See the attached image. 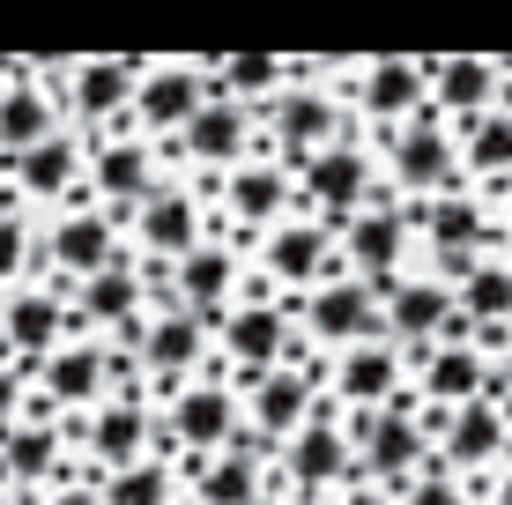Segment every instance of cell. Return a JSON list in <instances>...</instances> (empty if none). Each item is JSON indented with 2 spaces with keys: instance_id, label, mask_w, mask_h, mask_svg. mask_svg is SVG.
<instances>
[{
  "instance_id": "obj_7",
  "label": "cell",
  "mask_w": 512,
  "mask_h": 505,
  "mask_svg": "<svg viewBox=\"0 0 512 505\" xmlns=\"http://www.w3.org/2000/svg\"><path fill=\"white\" fill-rule=\"evenodd\" d=\"M141 75H149L141 52H90V60H75L52 90H60V112L67 119H82L90 134H112V127H134Z\"/></svg>"
},
{
  "instance_id": "obj_13",
  "label": "cell",
  "mask_w": 512,
  "mask_h": 505,
  "mask_svg": "<svg viewBox=\"0 0 512 505\" xmlns=\"http://www.w3.org/2000/svg\"><path fill=\"white\" fill-rule=\"evenodd\" d=\"M60 342H75V305H60V290L52 283H23L0 298V357L23 364L30 379H38V364L60 350Z\"/></svg>"
},
{
  "instance_id": "obj_12",
  "label": "cell",
  "mask_w": 512,
  "mask_h": 505,
  "mask_svg": "<svg viewBox=\"0 0 512 505\" xmlns=\"http://www.w3.org/2000/svg\"><path fill=\"white\" fill-rule=\"evenodd\" d=\"M164 156H186L201 171V186H216V179H231L245 156H260V112H245L231 97H208L179 142H164Z\"/></svg>"
},
{
  "instance_id": "obj_42",
  "label": "cell",
  "mask_w": 512,
  "mask_h": 505,
  "mask_svg": "<svg viewBox=\"0 0 512 505\" xmlns=\"http://www.w3.org/2000/svg\"><path fill=\"white\" fill-rule=\"evenodd\" d=\"M260 505H297V498H290V491H268V498H260Z\"/></svg>"
},
{
  "instance_id": "obj_9",
  "label": "cell",
  "mask_w": 512,
  "mask_h": 505,
  "mask_svg": "<svg viewBox=\"0 0 512 505\" xmlns=\"http://www.w3.org/2000/svg\"><path fill=\"white\" fill-rule=\"evenodd\" d=\"M67 439H82V454H90V476H119V468H134V461H149L156 454V439H164V416H156L149 394H112L104 409L90 416H75L67 424Z\"/></svg>"
},
{
  "instance_id": "obj_25",
  "label": "cell",
  "mask_w": 512,
  "mask_h": 505,
  "mask_svg": "<svg viewBox=\"0 0 512 505\" xmlns=\"http://www.w3.org/2000/svg\"><path fill=\"white\" fill-rule=\"evenodd\" d=\"M0 171H8L30 201H82V194H90V142H82L75 127H60L52 142L8 156Z\"/></svg>"
},
{
  "instance_id": "obj_27",
  "label": "cell",
  "mask_w": 512,
  "mask_h": 505,
  "mask_svg": "<svg viewBox=\"0 0 512 505\" xmlns=\"http://www.w3.org/2000/svg\"><path fill=\"white\" fill-rule=\"evenodd\" d=\"M156 305V268H141V260L127 253L119 268L90 275V283H75V327H134L141 312Z\"/></svg>"
},
{
  "instance_id": "obj_40",
  "label": "cell",
  "mask_w": 512,
  "mask_h": 505,
  "mask_svg": "<svg viewBox=\"0 0 512 505\" xmlns=\"http://www.w3.org/2000/svg\"><path fill=\"white\" fill-rule=\"evenodd\" d=\"M334 505H401V498H394V491H379V483H364V476H357V483H342V498H334Z\"/></svg>"
},
{
  "instance_id": "obj_6",
  "label": "cell",
  "mask_w": 512,
  "mask_h": 505,
  "mask_svg": "<svg viewBox=\"0 0 512 505\" xmlns=\"http://www.w3.org/2000/svg\"><path fill=\"white\" fill-rule=\"evenodd\" d=\"M334 238H342V268L357 275V283H372V290H379V305H386V290L401 283V260H409V238H416L409 201H401L394 186H379V194L364 201Z\"/></svg>"
},
{
  "instance_id": "obj_30",
  "label": "cell",
  "mask_w": 512,
  "mask_h": 505,
  "mask_svg": "<svg viewBox=\"0 0 512 505\" xmlns=\"http://www.w3.org/2000/svg\"><path fill=\"white\" fill-rule=\"evenodd\" d=\"M453 142H461V171H468L475 194H512V104L461 119Z\"/></svg>"
},
{
  "instance_id": "obj_14",
  "label": "cell",
  "mask_w": 512,
  "mask_h": 505,
  "mask_svg": "<svg viewBox=\"0 0 512 505\" xmlns=\"http://www.w3.org/2000/svg\"><path fill=\"white\" fill-rule=\"evenodd\" d=\"M127 231H134V260H141V268H171V260H186V253L208 238V208H201L193 186L164 179V186H156V194L127 216Z\"/></svg>"
},
{
  "instance_id": "obj_39",
  "label": "cell",
  "mask_w": 512,
  "mask_h": 505,
  "mask_svg": "<svg viewBox=\"0 0 512 505\" xmlns=\"http://www.w3.org/2000/svg\"><path fill=\"white\" fill-rule=\"evenodd\" d=\"M468 491L483 498V505H512V461L498 468V476H468Z\"/></svg>"
},
{
  "instance_id": "obj_3",
  "label": "cell",
  "mask_w": 512,
  "mask_h": 505,
  "mask_svg": "<svg viewBox=\"0 0 512 505\" xmlns=\"http://www.w3.org/2000/svg\"><path fill=\"white\" fill-rule=\"evenodd\" d=\"M38 260H45L52 290H75V283H90V275L119 268V260H127V246H119V216H112V208H97L90 194L67 201L60 216L38 231Z\"/></svg>"
},
{
  "instance_id": "obj_34",
  "label": "cell",
  "mask_w": 512,
  "mask_h": 505,
  "mask_svg": "<svg viewBox=\"0 0 512 505\" xmlns=\"http://www.w3.org/2000/svg\"><path fill=\"white\" fill-rule=\"evenodd\" d=\"M104 505H179V461L149 454L119 476H104Z\"/></svg>"
},
{
  "instance_id": "obj_22",
  "label": "cell",
  "mask_w": 512,
  "mask_h": 505,
  "mask_svg": "<svg viewBox=\"0 0 512 505\" xmlns=\"http://www.w3.org/2000/svg\"><path fill=\"white\" fill-rule=\"evenodd\" d=\"M327 387H334V402L342 409H394V402H409L416 394V379H409V364H401L394 342H357V350H342L327 364Z\"/></svg>"
},
{
  "instance_id": "obj_43",
  "label": "cell",
  "mask_w": 512,
  "mask_h": 505,
  "mask_svg": "<svg viewBox=\"0 0 512 505\" xmlns=\"http://www.w3.org/2000/svg\"><path fill=\"white\" fill-rule=\"evenodd\" d=\"M505 238H512V194H505Z\"/></svg>"
},
{
  "instance_id": "obj_16",
  "label": "cell",
  "mask_w": 512,
  "mask_h": 505,
  "mask_svg": "<svg viewBox=\"0 0 512 505\" xmlns=\"http://www.w3.org/2000/svg\"><path fill=\"white\" fill-rule=\"evenodd\" d=\"M260 268H268V283L282 298H305V290H320L327 275H342V238H334V223H320V216H290V223L268 231Z\"/></svg>"
},
{
  "instance_id": "obj_8",
  "label": "cell",
  "mask_w": 512,
  "mask_h": 505,
  "mask_svg": "<svg viewBox=\"0 0 512 505\" xmlns=\"http://www.w3.org/2000/svg\"><path fill=\"white\" fill-rule=\"evenodd\" d=\"M386 171H394V194L401 201H438V194H461L468 171H461V142L438 112L409 119V127L386 134Z\"/></svg>"
},
{
  "instance_id": "obj_10",
  "label": "cell",
  "mask_w": 512,
  "mask_h": 505,
  "mask_svg": "<svg viewBox=\"0 0 512 505\" xmlns=\"http://www.w3.org/2000/svg\"><path fill=\"white\" fill-rule=\"evenodd\" d=\"M164 186V149L141 142L134 127H112V134H90V201L112 208L119 231H127V216L141 201Z\"/></svg>"
},
{
  "instance_id": "obj_46",
  "label": "cell",
  "mask_w": 512,
  "mask_h": 505,
  "mask_svg": "<svg viewBox=\"0 0 512 505\" xmlns=\"http://www.w3.org/2000/svg\"><path fill=\"white\" fill-rule=\"evenodd\" d=\"M0 505H8V483H0Z\"/></svg>"
},
{
  "instance_id": "obj_21",
  "label": "cell",
  "mask_w": 512,
  "mask_h": 505,
  "mask_svg": "<svg viewBox=\"0 0 512 505\" xmlns=\"http://www.w3.org/2000/svg\"><path fill=\"white\" fill-rule=\"evenodd\" d=\"M372 194H379V179H372V156H364L357 134H342L334 149H320L305 171H297V201H312V216L334 223V231H342Z\"/></svg>"
},
{
  "instance_id": "obj_17",
  "label": "cell",
  "mask_w": 512,
  "mask_h": 505,
  "mask_svg": "<svg viewBox=\"0 0 512 505\" xmlns=\"http://www.w3.org/2000/svg\"><path fill=\"white\" fill-rule=\"evenodd\" d=\"M245 238H201L186 260H171L164 268V290L156 298H171V305H186V312H201L208 327L223 320V312L238 305V283H245V260H238Z\"/></svg>"
},
{
  "instance_id": "obj_23",
  "label": "cell",
  "mask_w": 512,
  "mask_h": 505,
  "mask_svg": "<svg viewBox=\"0 0 512 505\" xmlns=\"http://www.w3.org/2000/svg\"><path fill=\"white\" fill-rule=\"evenodd\" d=\"M38 402L45 409H67V416H90L112 402V350L104 342H60L45 364H38Z\"/></svg>"
},
{
  "instance_id": "obj_37",
  "label": "cell",
  "mask_w": 512,
  "mask_h": 505,
  "mask_svg": "<svg viewBox=\"0 0 512 505\" xmlns=\"http://www.w3.org/2000/svg\"><path fill=\"white\" fill-rule=\"evenodd\" d=\"M38 505H104V483L97 476H60L52 491H38Z\"/></svg>"
},
{
  "instance_id": "obj_45",
  "label": "cell",
  "mask_w": 512,
  "mask_h": 505,
  "mask_svg": "<svg viewBox=\"0 0 512 505\" xmlns=\"http://www.w3.org/2000/svg\"><path fill=\"white\" fill-rule=\"evenodd\" d=\"M0 208H15V201H8V186H0Z\"/></svg>"
},
{
  "instance_id": "obj_26",
  "label": "cell",
  "mask_w": 512,
  "mask_h": 505,
  "mask_svg": "<svg viewBox=\"0 0 512 505\" xmlns=\"http://www.w3.org/2000/svg\"><path fill=\"white\" fill-rule=\"evenodd\" d=\"M409 223L423 231L431 260H483V246H490V208L475 186L438 194V201H409Z\"/></svg>"
},
{
  "instance_id": "obj_35",
  "label": "cell",
  "mask_w": 512,
  "mask_h": 505,
  "mask_svg": "<svg viewBox=\"0 0 512 505\" xmlns=\"http://www.w3.org/2000/svg\"><path fill=\"white\" fill-rule=\"evenodd\" d=\"M401 505H475V491H468L461 476H453L446 461H431V468H423V476L409 483V491H401Z\"/></svg>"
},
{
  "instance_id": "obj_33",
  "label": "cell",
  "mask_w": 512,
  "mask_h": 505,
  "mask_svg": "<svg viewBox=\"0 0 512 505\" xmlns=\"http://www.w3.org/2000/svg\"><path fill=\"white\" fill-rule=\"evenodd\" d=\"M461 298V312L475 327H512V260H498V253H483L468 268V283L453 290Z\"/></svg>"
},
{
  "instance_id": "obj_5",
  "label": "cell",
  "mask_w": 512,
  "mask_h": 505,
  "mask_svg": "<svg viewBox=\"0 0 512 505\" xmlns=\"http://www.w3.org/2000/svg\"><path fill=\"white\" fill-rule=\"evenodd\" d=\"M342 483H357V439H349L342 409L320 402L305 424L290 431V439H282V454H275V491L312 498V491H342Z\"/></svg>"
},
{
  "instance_id": "obj_32",
  "label": "cell",
  "mask_w": 512,
  "mask_h": 505,
  "mask_svg": "<svg viewBox=\"0 0 512 505\" xmlns=\"http://www.w3.org/2000/svg\"><path fill=\"white\" fill-rule=\"evenodd\" d=\"M208 75H216V97L245 104V112H268L297 82V60H282V52H223V60H208Z\"/></svg>"
},
{
  "instance_id": "obj_1",
  "label": "cell",
  "mask_w": 512,
  "mask_h": 505,
  "mask_svg": "<svg viewBox=\"0 0 512 505\" xmlns=\"http://www.w3.org/2000/svg\"><path fill=\"white\" fill-rule=\"evenodd\" d=\"M297 357H305V342H297V320H290V305H282L275 290H245L216 320V364H223L231 387H253L260 372L297 364Z\"/></svg>"
},
{
  "instance_id": "obj_29",
  "label": "cell",
  "mask_w": 512,
  "mask_h": 505,
  "mask_svg": "<svg viewBox=\"0 0 512 505\" xmlns=\"http://www.w3.org/2000/svg\"><path fill=\"white\" fill-rule=\"evenodd\" d=\"M386 342L394 350H416V342H438L446 335V320L461 312V298H453L438 275H401L394 290H386Z\"/></svg>"
},
{
  "instance_id": "obj_24",
  "label": "cell",
  "mask_w": 512,
  "mask_h": 505,
  "mask_svg": "<svg viewBox=\"0 0 512 505\" xmlns=\"http://www.w3.org/2000/svg\"><path fill=\"white\" fill-rule=\"evenodd\" d=\"M60 476H75V468H67V431H60V416L30 409L23 424L0 431V483H15V491H52Z\"/></svg>"
},
{
  "instance_id": "obj_15",
  "label": "cell",
  "mask_w": 512,
  "mask_h": 505,
  "mask_svg": "<svg viewBox=\"0 0 512 505\" xmlns=\"http://www.w3.org/2000/svg\"><path fill=\"white\" fill-rule=\"evenodd\" d=\"M320 387H327V364L320 357H297V364H275V372H260L253 387H238L245 402V424L260 431V439L282 454V439H290L297 424H305L312 409H320Z\"/></svg>"
},
{
  "instance_id": "obj_41",
  "label": "cell",
  "mask_w": 512,
  "mask_h": 505,
  "mask_svg": "<svg viewBox=\"0 0 512 505\" xmlns=\"http://www.w3.org/2000/svg\"><path fill=\"white\" fill-rule=\"evenodd\" d=\"M15 82H23V60H8V52H0V90H15Z\"/></svg>"
},
{
  "instance_id": "obj_28",
  "label": "cell",
  "mask_w": 512,
  "mask_h": 505,
  "mask_svg": "<svg viewBox=\"0 0 512 505\" xmlns=\"http://www.w3.org/2000/svg\"><path fill=\"white\" fill-rule=\"evenodd\" d=\"M505 60H475V52H453V60H431V112L446 127H461L475 112H498L505 104Z\"/></svg>"
},
{
  "instance_id": "obj_2",
  "label": "cell",
  "mask_w": 512,
  "mask_h": 505,
  "mask_svg": "<svg viewBox=\"0 0 512 505\" xmlns=\"http://www.w3.org/2000/svg\"><path fill=\"white\" fill-rule=\"evenodd\" d=\"M282 298V290H275ZM290 305V320H297V342H305V357L312 350H327V364L342 357V350H357V342H379L386 335V312H379V290L372 283H357V275H327L320 290H305V298H282Z\"/></svg>"
},
{
  "instance_id": "obj_38",
  "label": "cell",
  "mask_w": 512,
  "mask_h": 505,
  "mask_svg": "<svg viewBox=\"0 0 512 505\" xmlns=\"http://www.w3.org/2000/svg\"><path fill=\"white\" fill-rule=\"evenodd\" d=\"M23 364H0V431H8V424H23V416H30V402H23Z\"/></svg>"
},
{
  "instance_id": "obj_31",
  "label": "cell",
  "mask_w": 512,
  "mask_h": 505,
  "mask_svg": "<svg viewBox=\"0 0 512 505\" xmlns=\"http://www.w3.org/2000/svg\"><path fill=\"white\" fill-rule=\"evenodd\" d=\"M60 90H52V82H38L23 67V82H15V90H0V164H8V156H23V149H38V142H52V134H60Z\"/></svg>"
},
{
  "instance_id": "obj_44",
  "label": "cell",
  "mask_w": 512,
  "mask_h": 505,
  "mask_svg": "<svg viewBox=\"0 0 512 505\" xmlns=\"http://www.w3.org/2000/svg\"><path fill=\"white\" fill-rule=\"evenodd\" d=\"M505 82H512V60H505ZM505 104H512V90H505Z\"/></svg>"
},
{
  "instance_id": "obj_11",
  "label": "cell",
  "mask_w": 512,
  "mask_h": 505,
  "mask_svg": "<svg viewBox=\"0 0 512 505\" xmlns=\"http://www.w3.org/2000/svg\"><path fill=\"white\" fill-rule=\"evenodd\" d=\"M208 97H216L208 60H149V75H141V90H134V134L156 142V149L179 142Z\"/></svg>"
},
{
  "instance_id": "obj_18",
  "label": "cell",
  "mask_w": 512,
  "mask_h": 505,
  "mask_svg": "<svg viewBox=\"0 0 512 505\" xmlns=\"http://www.w3.org/2000/svg\"><path fill=\"white\" fill-rule=\"evenodd\" d=\"M349 104H357V119H372V127H409V119L431 112V60H401V52H386V60H357V75H349Z\"/></svg>"
},
{
  "instance_id": "obj_20",
  "label": "cell",
  "mask_w": 512,
  "mask_h": 505,
  "mask_svg": "<svg viewBox=\"0 0 512 505\" xmlns=\"http://www.w3.org/2000/svg\"><path fill=\"white\" fill-rule=\"evenodd\" d=\"M201 194H216V201H223V216H231V231H238V238H253V231H275V223H290V208H297V179L275 164V149H260V156H245L231 179L201 186Z\"/></svg>"
},
{
  "instance_id": "obj_4",
  "label": "cell",
  "mask_w": 512,
  "mask_h": 505,
  "mask_svg": "<svg viewBox=\"0 0 512 505\" xmlns=\"http://www.w3.org/2000/svg\"><path fill=\"white\" fill-rule=\"evenodd\" d=\"M164 439H171V454H186V461H208V454H223V446L238 439V424H245V402H238V387L223 379V364L216 372H201V379H186V387H164Z\"/></svg>"
},
{
  "instance_id": "obj_36",
  "label": "cell",
  "mask_w": 512,
  "mask_h": 505,
  "mask_svg": "<svg viewBox=\"0 0 512 505\" xmlns=\"http://www.w3.org/2000/svg\"><path fill=\"white\" fill-rule=\"evenodd\" d=\"M30 260H38V231H30L15 208H0V283H15Z\"/></svg>"
},
{
  "instance_id": "obj_19",
  "label": "cell",
  "mask_w": 512,
  "mask_h": 505,
  "mask_svg": "<svg viewBox=\"0 0 512 505\" xmlns=\"http://www.w3.org/2000/svg\"><path fill=\"white\" fill-rule=\"evenodd\" d=\"M438 461L453 476H498L512 461V394H483L468 409H446V439H438Z\"/></svg>"
}]
</instances>
